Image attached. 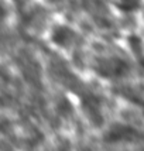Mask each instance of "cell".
<instances>
[{"label":"cell","mask_w":144,"mask_h":151,"mask_svg":"<svg viewBox=\"0 0 144 151\" xmlns=\"http://www.w3.org/2000/svg\"><path fill=\"white\" fill-rule=\"evenodd\" d=\"M76 38H78L76 31L69 26H64V24L54 26L51 33H50V41L54 45H57L58 48H62V50L71 48L76 42Z\"/></svg>","instance_id":"2"},{"label":"cell","mask_w":144,"mask_h":151,"mask_svg":"<svg viewBox=\"0 0 144 151\" xmlns=\"http://www.w3.org/2000/svg\"><path fill=\"white\" fill-rule=\"evenodd\" d=\"M84 109L86 112V117H89L91 122H93V119H96V124H102L103 119H102V112H100V105L98 103V100L95 99H88V102H82Z\"/></svg>","instance_id":"3"},{"label":"cell","mask_w":144,"mask_h":151,"mask_svg":"<svg viewBox=\"0 0 144 151\" xmlns=\"http://www.w3.org/2000/svg\"><path fill=\"white\" fill-rule=\"evenodd\" d=\"M134 134V130L127 127V126H117V127H113L112 132H109V138H106L107 141H119L120 137H127L130 138Z\"/></svg>","instance_id":"4"},{"label":"cell","mask_w":144,"mask_h":151,"mask_svg":"<svg viewBox=\"0 0 144 151\" xmlns=\"http://www.w3.org/2000/svg\"><path fill=\"white\" fill-rule=\"evenodd\" d=\"M95 73L107 81H117L126 78L131 71L130 64L120 57H103L98 58L93 65Z\"/></svg>","instance_id":"1"},{"label":"cell","mask_w":144,"mask_h":151,"mask_svg":"<svg viewBox=\"0 0 144 151\" xmlns=\"http://www.w3.org/2000/svg\"><path fill=\"white\" fill-rule=\"evenodd\" d=\"M7 14H9V7L6 4V0H0V21L6 19Z\"/></svg>","instance_id":"5"}]
</instances>
